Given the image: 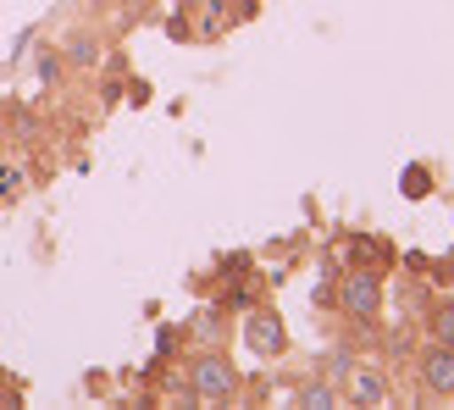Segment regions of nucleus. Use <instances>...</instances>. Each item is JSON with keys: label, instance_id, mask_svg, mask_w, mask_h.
<instances>
[{"label": "nucleus", "instance_id": "nucleus-1", "mask_svg": "<svg viewBox=\"0 0 454 410\" xmlns=\"http://www.w3.org/2000/svg\"><path fill=\"white\" fill-rule=\"evenodd\" d=\"M333 300H338V311H344L355 327H377V322H382V305H388V283H382V272L355 266V272H344V278H338Z\"/></svg>", "mask_w": 454, "mask_h": 410}, {"label": "nucleus", "instance_id": "nucleus-2", "mask_svg": "<svg viewBox=\"0 0 454 410\" xmlns=\"http://www.w3.org/2000/svg\"><path fill=\"white\" fill-rule=\"evenodd\" d=\"M189 389H194L200 405H233L244 382H239V367L222 350H206V355L189 360Z\"/></svg>", "mask_w": 454, "mask_h": 410}, {"label": "nucleus", "instance_id": "nucleus-3", "mask_svg": "<svg viewBox=\"0 0 454 410\" xmlns=\"http://www.w3.org/2000/svg\"><path fill=\"white\" fill-rule=\"evenodd\" d=\"M416 377H421V389H427V394L454 399V350L438 344V338H427V344L416 350Z\"/></svg>", "mask_w": 454, "mask_h": 410}, {"label": "nucleus", "instance_id": "nucleus-4", "mask_svg": "<svg viewBox=\"0 0 454 410\" xmlns=\"http://www.w3.org/2000/svg\"><path fill=\"white\" fill-rule=\"evenodd\" d=\"M344 399L372 410V405H388V372L372 367V360H355V367L344 372Z\"/></svg>", "mask_w": 454, "mask_h": 410}, {"label": "nucleus", "instance_id": "nucleus-5", "mask_svg": "<svg viewBox=\"0 0 454 410\" xmlns=\"http://www.w3.org/2000/svg\"><path fill=\"white\" fill-rule=\"evenodd\" d=\"M244 344L249 350H255V355H283L288 350V327H283V316L278 311H255V316H249V322H244Z\"/></svg>", "mask_w": 454, "mask_h": 410}, {"label": "nucleus", "instance_id": "nucleus-6", "mask_svg": "<svg viewBox=\"0 0 454 410\" xmlns=\"http://www.w3.org/2000/svg\"><path fill=\"white\" fill-rule=\"evenodd\" d=\"M294 405H305V410H333V405H344V389H338L333 377H310L294 389Z\"/></svg>", "mask_w": 454, "mask_h": 410}, {"label": "nucleus", "instance_id": "nucleus-7", "mask_svg": "<svg viewBox=\"0 0 454 410\" xmlns=\"http://www.w3.org/2000/svg\"><path fill=\"white\" fill-rule=\"evenodd\" d=\"M427 338H438V344L454 350V300H443V305L427 311Z\"/></svg>", "mask_w": 454, "mask_h": 410}, {"label": "nucleus", "instance_id": "nucleus-8", "mask_svg": "<svg viewBox=\"0 0 454 410\" xmlns=\"http://www.w3.org/2000/svg\"><path fill=\"white\" fill-rule=\"evenodd\" d=\"M67 61H73V67H95L100 61V44L89 39V34H73V39H67Z\"/></svg>", "mask_w": 454, "mask_h": 410}, {"label": "nucleus", "instance_id": "nucleus-9", "mask_svg": "<svg viewBox=\"0 0 454 410\" xmlns=\"http://www.w3.org/2000/svg\"><path fill=\"white\" fill-rule=\"evenodd\" d=\"M349 367H355V355H349V350H338V355L327 360V377H333V382H344V372H349Z\"/></svg>", "mask_w": 454, "mask_h": 410}, {"label": "nucleus", "instance_id": "nucleus-10", "mask_svg": "<svg viewBox=\"0 0 454 410\" xmlns=\"http://www.w3.org/2000/svg\"><path fill=\"white\" fill-rule=\"evenodd\" d=\"M200 333H206V338H216V333H222V322H216V311H206V316H200Z\"/></svg>", "mask_w": 454, "mask_h": 410}, {"label": "nucleus", "instance_id": "nucleus-11", "mask_svg": "<svg viewBox=\"0 0 454 410\" xmlns=\"http://www.w3.org/2000/svg\"><path fill=\"white\" fill-rule=\"evenodd\" d=\"M12 189H17V172H12V167H0V194H12Z\"/></svg>", "mask_w": 454, "mask_h": 410}]
</instances>
